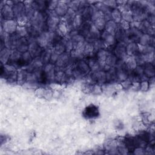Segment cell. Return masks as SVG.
I'll list each match as a JSON object with an SVG mask.
<instances>
[{
    "instance_id": "cell-6",
    "label": "cell",
    "mask_w": 155,
    "mask_h": 155,
    "mask_svg": "<svg viewBox=\"0 0 155 155\" xmlns=\"http://www.w3.org/2000/svg\"><path fill=\"white\" fill-rule=\"evenodd\" d=\"M43 72L46 82H51L54 80L56 70L54 65L52 63L47 64L43 68Z\"/></svg>"
},
{
    "instance_id": "cell-26",
    "label": "cell",
    "mask_w": 155,
    "mask_h": 155,
    "mask_svg": "<svg viewBox=\"0 0 155 155\" xmlns=\"http://www.w3.org/2000/svg\"><path fill=\"white\" fill-rule=\"evenodd\" d=\"M117 57L113 53H109L106 58L105 60V65L108 66V67H114L116 66L117 61Z\"/></svg>"
},
{
    "instance_id": "cell-45",
    "label": "cell",
    "mask_w": 155,
    "mask_h": 155,
    "mask_svg": "<svg viewBox=\"0 0 155 155\" xmlns=\"http://www.w3.org/2000/svg\"><path fill=\"white\" fill-rule=\"evenodd\" d=\"M134 153L135 154H145V151L143 148L142 147H136L134 150Z\"/></svg>"
},
{
    "instance_id": "cell-31",
    "label": "cell",
    "mask_w": 155,
    "mask_h": 155,
    "mask_svg": "<svg viewBox=\"0 0 155 155\" xmlns=\"http://www.w3.org/2000/svg\"><path fill=\"white\" fill-rule=\"evenodd\" d=\"M28 71L25 70H21L18 71L17 82L19 84H23L26 82Z\"/></svg>"
},
{
    "instance_id": "cell-32",
    "label": "cell",
    "mask_w": 155,
    "mask_h": 155,
    "mask_svg": "<svg viewBox=\"0 0 155 155\" xmlns=\"http://www.w3.org/2000/svg\"><path fill=\"white\" fill-rule=\"evenodd\" d=\"M53 50L59 55L65 53L66 50H65V47L63 41H60L58 42H57L56 44H54Z\"/></svg>"
},
{
    "instance_id": "cell-38",
    "label": "cell",
    "mask_w": 155,
    "mask_h": 155,
    "mask_svg": "<svg viewBox=\"0 0 155 155\" xmlns=\"http://www.w3.org/2000/svg\"><path fill=\"white\" fill-rule=\"evenodd\" d=\"M83 24V19L81 15H76L74 18L73 22V29H78L80 28Z\"/></svg>"
},
{
    "instance_id": "cell-34",
    "label": "cell",
    "mask_w": 155,
    "mask_h": 155,
    "mask_svg": "<svg viewBox=\"0 0 155 155\" xmlns=\"http://www.w3.org/2000/svg\"><path fill=\"white\" fill-rule=\"evenodd\" d=\"M94 50H95V49L94 47L93 43L87 42H86L84 48V51H83L84 56L91 55V54H93V53L94 52Z\"/></svg>"
},
{
    "instance_id": "cell-3",
    "label": "cell",
    "mask_w": 155,
    "mask_h": 155,
    "mask_svg": "<svg viewBox=\"0 0 155 155\" xmlns=\"http://www.w3.org/2000/svg\"><path fill=\"white\" fill-rule=\"evenodd\" d=\"M142 35V33L136 27H130L125 31V42H138V41Z\"/></svg>"
},
{
    "instance_id": "cell-37",
    "label": "cell",
    "mask_w": 155,
    "mask_h": 155,
    "mask_svg": "<svg viewBox=\"0 0 155 155\" xmlns=\"http://www.w3.org/2000/svg\"><path fill=\"white\" fill-rule=\"evenodd\" d=\"M122 20L127 21L129 23H131L133 21V16L131 10L124 11L121 12Z\"/></svg>"
},
{
    "instance_id": "cell-33",
    "label": "cell",
    "mask_w": 155,
    "mask_h": 155,
    "mask_svg": "<svg viewBox=\"0 0 155 155\" xmlns=\"http://www.w3.org/2000/svg\"><path fill=\"white\" fill-rule=\"evenodd\" d=\"M93 24L100 31H103L105 28L106 21L104 18H101L93 21Z\"/></svg>"
},
{
    "instance_id": "cell-11",
    "label": "cell",
    "mask_w": 155,
    "mask_h": 155,
    "mask_svg": "<svg viewBox=\"0 0 155 155\" xmlns=\"http://www.w3.org/2000/svg\"><path fill=\"white\" fill-rule=\"evenodd\" d=\"M138 42H139L138 44L140 45H142V46L149 45L154 47V36H150L148 34L142 33V35L140 36L138 41Z\"/></svg>"
},
{
    "instance_id": "cell-4",
    "label": "cell",
    "mask_w": 155,
    "mask_h": 155,
    "mask_svg": "<svg viewBox=\"0 0 155 155\" xmlns=\"http://www.w3.org/2000/svg\"><path fill=\"white\" fill-rule=\"evenodd\" d=\"M30 24L39 31H41L44 25V17L39 11L36 10L31 19Z\"/></svg>"
},
{
    "instance_id": "cell-24",
    "label": "cell",
    "mask_w": 155,
    "mask_h": 155,
    "mask_svg": "<svg viewBox=\"0 0 155 155\" xmlns=\"http://www.w3.org/2000/svg\"><path fill=\"white\" fill-rule=\"evenodd\" d=\"M106 73V82H113L117 80L116 71L115 67H111Z\"/></svg>"
},
{
    "instance_id": "cell-7",
    "label": "cell",
    "mask_w": 155,
    "mask_h": 155,
    "mask_svg": "<svg viewBox=\"0 0 155 155\" xmlns=\"http://www.w3.org/2000/svg\"><path fill=\"white\" fill-rule=\"evenodd\" d=\"M114 54L117 58L124 61L127 57V54L126 52V44L125 42H119L115 47Z\"/></svg>"
},
{
    "instance_id": "cell-42",
    "label": "cell",
    "mask_w": 155,
    "mask_h": 155,
    "mask_svg": "<svg viewBox=\"0 0 155 155\" xmlns=\"http://www.w3.org/2000/svg\"><path fill=\"white\" fill-rule=\"evenodd\" d=\"M102 91V87L101 86V85H99V84H94V85H93V87H92V90H91V92L94 94H99L100 93H101V92Z\"/></svg>"
},
{
    "instance_id": "cell-10",
    "label": "cell",
    "mask_w": 155,
    "mask_h": 155,
    "mask_svg": "<svg viewBox=\"0 0 155 155\" xmlns=\"http://www.w3.org/2000/svg\"><path fill=\"white\" fill-rule=\"evenodd\" d=\"M101 36L102 38L101 40L102 41L105 47H109L113 45L116 41L114 35L110 34L105 31H103Z\"/></svg>"
},
{
    "instance_id": "cell-22",
    "label": "cell",
    "mask_w": 155,
    "mask_h": 155,
    "mask_svg": "<svg viewBox=\"0 0 155 155\" xmlns=\"http://www.w3.org/2000/svg\"><path fill=\"white\" fill-rule=\"evenodd\" d=\"M69 78L70 77H68L64 71L61 70H59V71H56L54 80L58 83H65L68 81Z\"/></svg>"
},
{
    "instance_id": "cell-35",
    "label": "cell",
    "mask_w": 155,
    "mask_h": 155,
    "mask_svg": "<svg viewBox=\"0 0 155 155\" xmlns=\"http://www.w3.org/2000/svg\"><path fill=\"white\" fill-rule=\"evenodd\" d=\"M51 52L52 50L50 49H47L41 53V57L40 59L43 64H48L50 61Z\"/></svg>"
},
{
    "instance_id": "cell-36",
    "label": "cell",
    "mask_w": 155,
    "mask_h": 155,
    "mask_svg": "<svg viewBox=\"0 0 155 155\" xmlns=\"http://www.w3.org/2000/svg\"><path fill=\"white\" fill-rule=\"evenodd\" d=\"M16 34L19 38H25V36L28 35V33L26 27L24 25H19L17 27Z\"/></svg>"
},
{
    "instance_id": "cell-23",
    "label": "cell",
    "mask_w": 155,
    "mask_h": 155,
    "mask_svg": "<svg viewBox=\"0 0 155 155\" xmlns=\"http://www.w3.org/2000/svg\"><path fill=\"white\" fill-rule=\"evenodd\" d=\"M117 25L116 22H114L113 21L110 20L107 22H106L104 31H107V33L114 35L117 29Z\"/></svg>"
},
{
    "instance_id": "cell-2",
    "label": "cell",
    "mask_w": 155,
    "mask_h": 155,
    "mask_svg": "<svg viewBox=\"0 0 155 155\" xmlns=\"http://www.w3.org/2000/svg\"><path fill=\"white\" fill-rule=\"evenodd\" d=\"M12 8L15 18L19 22H25L27 19L25 13V5L19 2L14 4Z\"/></svg>"
},
{
    "instance_id": "cell-1",
    "label": "cell",
    "mask_w": 155,
    "mask_h": 155,
    "mask_svg": "<svg viewBox=\"0 0 155 155\" xmlns=\"http://www.w3.org/2000/svg\"><path fill=\"white\" fill-rule=\"evenodd\" d=\"M90 68L87 62L82 59L79 60L75 65H74L72 76L75 78H83L90 71Z\"/></svg>"
},
{
    "instance_id": "cell-18",
    "label": "cell",
    "mask_w": 155,
    "mask_h": 155,
    "mask_svg": "<svg viewBox=\"0 0 155 155\" xmlns=\"http://www.w3.org/2000/svg\"><path fill=\"white\" fill-rule=\"evenodd\" d=\"M143 67V74L147 78H151L154 76L155 70L154 67L153 63H146Z\"/></svg>"
},
{
    "instance_id": "cell-5",
    "label": "cell",
    "mask_w": 155,
    "mask_h": 155,
    "mask_svg": "<svg viewBox=\"0 0 155 155\" xmlns=\"http://www.w3.org/2000/svg\"><path fill=\"white\" fill-rule=\"evenodd\" d=\"M59 22L60 21L59 16L55 13V12L51 11L47 18V25L50 31H55Z\"/></svg>"
},
{
    "instance_id": "cell-8",
    "label": "cell",
    "mask_w": 155,
    "mask_h": 155,
    "mask_svg": "<svg viewBox=\"0 0 155 155\" xmlns=\"http://www.w3.org/2000/svg\"><path fill=\"white\" fill-rule=\"evenodd\" d=\"M90 78L91 81L96 83V84H102L104 82H106V73L104 70L93 72Z\"/></svg>"
},
{
    "instance_id": "cell-20",
    "label": "cell",
    "mask_w": 155,
    "mask_h": 155,
    "mask_svg": "<svg viewBox=\"0 0 155 155\" xmlns=\"http://www.w3.org/2000/svg\"><path fill=\"white\" fill-rule=\"evenodd\" d=\"M123 61L125 67L130 71L133 70L137 66L134 56H127V57Z\"/></svg>"
},
{
    "instance_id": "cell-40",
    "label": "cell",
    "mask_w": 155,
    "mask_h": 155,
    "mask_svg": "<svg viewBox=\"0 0 155 155\" xmlns=\"http://www.w3.org/2000/svg\"><path fill=\"white\" fill-rule=\"evenodd\" d=\"M142 55L145 64L153 62L154 60V52L147 54H142Z\"/></svg>"
},
{
    "instance_id": "cell-44",
    "label": "cell",
    "mask_w": 155,
    "mask_h": 155,
    "mask_svg": "<svg viewBox=\"0 0 155 155\" xmlns=\"http://www.w3.org/2000/svg\"><path fill=\"white\" fill-rule=\"evenodd\" d=\"M120 25H119V27H121L123 30H128L130 28V23L127 22V21H123L122 20L121 22L119 23Z\"/></svg>"
},
{
    "instance_id": "cell-25",
    "label": "cell",
    "mask_w": 155,
    "mask_h": 155,
    "mask_svg": "<svg viewBox=\"0 0 155 155\" xmlns=\"http://www.w3.org/2000/svg\"><path fill=\"white\" fill-rule=\"evenodd\" d=\"M56 31L61 36H65L67 35V33L68 32V28L67 27V25L65 24V22L63 21H60L59 24H58L56 30Z\"/></svg>"
},
{
    "instance_id": "cell-14",
    "label": "cell",
    "mask_w": 155,
    "mask_h": 155,
    "mask_svg": "<svg viewBox=\"0 0 155 155\" xmlns=\"http://www.w3.org/2000/svg\"><path fill=\"white\" fill-rule=\"evenodd\" d=\"M28 51L31 54L33 58L37 57L42 53L41 47L39 45L36 41H32L31 42H29Z\"/></svg>"
},
{
    "instance_id": "cell-21",
    "label": "cell",
    "mask_w": 155,
    "mask_h": 155,
    "mask_svg": "<svg viewBox=\"0 0 155 155\" xmlns=\"http://www.w3.org/2000/svg\"><path fill=\"white\" fill-rule=\"evenodd\" d=\"M108 54L109 53L107 50H105L104 48L98 50L96 53V59L99 62V63L103 66V69L105 65V62Z\"/></svg>"
},
{
    "instance_id": "cell-27",
    "label": "cell",
    "mask_w": 155,
    "mask_h": 155,
    "mask_svg": "<svg viewBox=\"0 0 155 155\" xmlns=\"http://www.w3.org/2000/svg\"><path fill=\"white\" fill-rule=\"evenodd\" d=\"M114 37L116 41H117L119 42H125V30H123L119 26L117 27V29L114 34Z\"/></svg>"
},
{
    "instance_id": "cell-12",
    "label": "cell",
    "mask_w": 155,
    "mask_h": 155,
    "mask_svg": "<svg viewBox=\"0 0 155 155\" xmlns=\"http://www.w3.org/2000/svg\"><path fill=\"white\" fill-rule=\"evenodd\" d=\"M70 55L68 54V53H64L61 54H60L58 58L57 61L56 62V64L58 67L59 68H65L66 66H67L70 63Z\"/></svg>"
},
{
    "instance_id": "cell-13",
    "label": "cell",
    "mask_w": 155,
    "mask_h": 155,
    "mask_svg": "<svg viewBox=\"0 0 155 155\" xmlns=\"http://www.w3.org/2000/svg\"><path fill=\"white\" fill-rule=\"evenodd\" d=\"M1 15L4 21L13 19L15 18L13 8L8 4H5L1 9Z\"/></svg>"
},
{
    "instance_id": "cell-15",
    "label": "cell",
    "mask_w": 155,
    "mask_h": 155,
    "mask_svg": "<svg viewBox=\"0 0 155 155\" xmlns=\"http://www.w3.org/2000/svg\"><path fill=\"white\" fill-rule=\"evenodd\" d=\"M126 52L128 56H135L139 53V44L136 42H130L126 45Z\"/></svg>"
},
{
    "instance_id": "cell-30",
    "label": "cell",
    "mask_w": 155,
    "mask_h": 155,
    "mask_svg": "<svg viewBox=\"0 0 155 155\" xmlns=\"http://www.w3.org/2000/svg\"><path fill=\"white\" fill-rule=\"evenodd\" d=\"M98 110L95 106L88 107L85 110V116L88 118H93L97 116Z\"/></svg>"
},
{
    "instance_id": "cell-9",
    "label": "cell",
    "mask_w": 155,
    "mask_h": 155,
    "mask_svg": "<svg viewBox=\"0 0 155 155\" xmlns=\"http://www.w3.org/2000/svg\"><path fill=\"white\" fill-rule=\"evenodd\" d=\"M18 26V25L17 22L14 19L4 21V23L3 25L4 31V32L9 35L15 33Z\"/></svg>"
},
{
    "instance_id": "cell-17",
    "label": "cell",
    "mask_w": 155,
    "mask_h": 155,
    "mask_svg": "<svg viewBox=\"0 0 155 155\" xmlns=\"http://www.w3.org/2000/svg\"><path fill=\"white\" fill-rule=\"evenodd\" d=\"M28 46H29V42L27 39V38H20L18 41L16 48L18 51L22 53L28 51Z\"/></svg>"
},
{
    "instance_id": "cell-29",
    "label": "cell",
    "mask_w": 155,
    "mask_h": 155,
    "mask_svg": "<svg viewBox=\"0 0 155 155\" xmlns=\"http://www.w3.org/2000/svg\"><path fill=\"white\" fill-rule=\"evenodd\" d=\"M11 53H12V51H10V49H9L7 47L1 50L0 56H1V62L2 63L6 64L8 62V59L10 56V54H11Z\"/></svg>"
},
{
    "instance_id": "cell-41",
    "label": "cell",
    "mask_w": 155,
    "mask_h": 155,
    "mask_svg": "<svg viewBox=\"0 0 155 155\" xmlns=\"http://www.w3.org/2000/svg\"><path fill=\"white\" fill-rule=\"evenodd\" d=\"M150 87V83L147 79L142 81L139 82V90L142 91H147Z\"/></svg>"
},
{
    "instance_id": "cell-43",
    "label": "cell",
    "mask_w": 155,
    "mask_h": 155,
    "mask_svg": "<svg viewBox=\"0 0 155 155\" xmlns=\"http://www.w3.org/2000/svg\"><path fill=\"white\" fill-rule=\"evenodd\" d=\"M58 3H59V1H52L48 2V4H47L48 8L50 11H53L54 10L56 9Z\"/></svg>"
},
{
    "instance_id": "cell-28",
    "label": "cell",
    "mask_w": 155,
    "mask_h": 155,
    "mask_svg": "<svg viewBox=\"0 0 155 155\" xmlns=\"http://www.w3.org/2000/svg\"><path fill=\"white\" fill-rule=\"evenodd\" d=\"M111 20L113 21L116 24H119L122 21V15L121 12L117 8L112 9L111 11Z\"/></svg>"
},
{
    "instance_id": "cell-19",
    "label": "cell",
    "mask_w": 155,
    "mask_h": 155,
    "mask_svg": "<svg viewBox=\"0 0 155 155\" xmlns=\"http://www.w3.org/2000/svg\"><path fill=\"white\" fill-rule=\"evenodd\" d=\"M87 64L90 68V70H91L93 72L103 70V66L99 63L97 59L90 58L88 59Z\"/></svg>"
},
{
    "instance_id": "cell-39",
    "label": "cell",
    "mask_w": 155,
    "mask_h": 155,
    "mask_svg": "<svg viewBox=\"0 0 155 155\" xmlns=\"http://www.w3.org/2000/svg\"><path fill=\"white\" fill-rule=\"evenodd\" d=\"M139 53L140 54H147V53L154 52V47L149 45L142 46V45H139Z\"/></svg>"
},
{
    "instance_id": "cell-16",
    "label": "cell",
    "mask_w": 155,
    "mask_h": 155,
    "mask_svg": "<svg viewBox=\"0 0 155 155\" xmlns=\"http://www.w3.org/2000/svg\"><path fill=\"white\" fill-rule=\"evenodd\" d=\"M68 9V4L64 1H59L54 12L59 16H64L67 13Z\"/></svg>"
}]
</instances>
